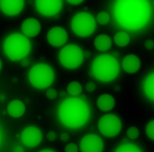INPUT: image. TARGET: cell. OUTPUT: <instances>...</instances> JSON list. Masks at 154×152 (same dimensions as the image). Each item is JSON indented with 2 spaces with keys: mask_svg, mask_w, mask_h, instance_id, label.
Instances as JSON below:
<instances>
[{
  "mask_svg": "<svg viewBox=\"0 0 154 152\" xmlns=\"http://www.w3.org/2000/svg\"><path fill=\"white\" fill-rule=\"evenodd\" d=\"M113 13L117 24L123 29L138 31L151 21L152 5L148 0H116Z\"/></svg>",
  "mask_w": 154,
  "mask_h": 152,
  "instance_id": "cell-1",
  "label": "cell"
},
{
  "mask_svg": "<svg viewBox=\"0 0 154 152\" xmlns=\"http://www.w3.org/2000/svg\"><path fill=\"white\" fill-rule=\"evenodd\" d=\"M91 115L90 107L83 98L71 96L61 102L58 109L59 120L70 129L82 128L89 121Z\"/></svg>",
  "mask_w": 154,
  "mask_h": 152,
  "instance_id": "cell-2",
  "label": "cell"
},
{
  "mask_svg": "<svg viewBox=\"0 0 154 152\" xmlns=\"http://www.w3.org/2000/svg\"><path fill=\"white\" fill-rule=\"evenodd\" d=\"M120 73V64L116 57L108 54L97 56L91 65V76L101 83H110Z\"/></svg>",
  "mask_w": 154,
  "mask_h": 152,
  "instance_id": "cell-3",
  "label": "cell"
},
{
  "mask_svg": "<svg viewBox=\"0 0 154 152\" xmlns=\"http://www.w3.org/2000/svg\"><path fill=\"white\" fill-rule=\"evenodd\" d=\"M4 53L11 61L17 62L26 58L31 51V42L23 33H11L4 40Z\"/></svg>",
  "mask_w": 154,
  "mask_h": 152,
  "instance_id": "cell-4",
  "label": "cell"
},
{
  "mask_svg": "<svg viewBox=\"0 0 154 152\" xmlns=\"http://www.w3.org/2000/svg\"><path fill=\"white\" fill-rule=\"evenodd\" d=\"M55 78V73L48 64L38 63L31 66L28 73L29 83L37 89H47Z\"/></svg>",
  "mask_w": 154,
  "mask_h": 152,
  "instance_id": "cell-5",
  "label": "cell"
},
{
  "mask_svg": "<svg viewBox=\"0 0 154 152\" xmlns=\"http://www.w3.org/2000/svg\"><path fill=\"white\" fill-rule=\"evenodd\" d=\"M71 30L76 34L77 37L86 38L90 37L97 29L96 19L86 12H79L74 15L71 19Z\"/></svg>",
  "mask_w": 154,
  "mask_h": 152,
  "instance_id": "cell-6",
  "label": "cell"
},
{
  "mask_svg": "<svg viewBox=\"0 0 154 152\" xmlns=\"http://www.w3.org/2000/svg\"><path fill=\"white\" fill-rule=\"evenodd\" d=\"M84 61V53L82 48L77 45L69 44L62 46V49L59 53V62L68 70L79 68Z\"/></svg>",
  "mask_w": 154,
  "mask_h": 152,
  "instance_id": "cell-7",
  "label": "cell"
},
{
  "mask_svg": "<svg viewBox=\"0 0 154 152\" xmlns=\"http://www.w3.org/2000/svg\"><path fill=\"white\" fill-rule=\"evenodd\" d=\"M98 129L106 137H115L122 129V121L115 114H105L98 121Z\"/></svg>",
  "mask_w": 154,
  "mask_h": 152,
  "instance_id": "cell-8",
  "label": "cell"
},
{
  "mask_svg": "<svg viewBox=\"0 0 154 152\" xmlns=\"http://www.w3.org/2000/svg\"><path fill=\"white\" fill-rule=\"evenodd\" d=\"M36 9L40 15L46 17H52L59 14L62 9V0H35Z\"/></svg>",
  "mask_w": 154,
  "mask_h": 152,
  "instance_id": "cell-9",
  "label": "cell"
},
{
  "mask_svg": "<svg viewBox=\"0 0 154 152\" xmlns=\"http://www.w3.org/2000/svg\"><path fill=\"white\" fill-rule=\"evenodd\" d=\"M20 139H21V142H22L23 145L31 149V148L38 146L42 143L43 133L38 127L28 126L22 130V133L20 135Z\"/></svg>",
  "mask_w": 154,
  "mask_h": 152,
  "instance_id": "cell-10",
  "label": "cell"
},
{
  "mask_svg": "<svg viewBox=\"0 0 154 152\" xmlns=\"http://www.w3.org/2000/svg\"><path fill=\"white\" fill-rule=\"evenodd\" d=\"M103 148V139L96 134L85 135L79 143V150L82 152H101Z\"/></svg>",
  "mask_w": 154,
  "mask_h": 152,
  "instance_id": "cell-11",
  "label": "cell"
},
{
  "mask_svg": "<svg viewBox=\"0 0 154 152\" xmlns=\"http://www.w3.org/2000/svg\"><path fill=\"white\" fill-rule=\"evenodd\" d=\"M47 42L53 47H62L68 41V33L61 26H54L47 32Z\"/></svg>",
  "mask_w": 154,
  "mask_h": 152,
  "instance_id": "cell-12",
  "label": "cell"
},
{
  "mask_svg": "<svg viewBox=\"0 0 154 152\" xmlns=\"http://www.w3.org/2000/svg\"><path fill=\"white\" fill-rule=\"evenodd\" d=\"M26 5V0H0V10L7 16L19 15Z\"/></svg>",
  "mask_w": 154,
  "mask_h": 152,
  "instance_id": "cell-13",
  "label": "cell"
},
{
  "mask_svg": "<svg viewBox=\"0 0 154 152\" xmlns=\"http://www.w3.org/2000/svg\"><path fill=\"white\" fill-rule=\"evenodd\" d=\"M21 31L28 38H35V37L38 36L39 32L42 31L40 22L37 19H33V17L24 19L23 23L21 24Z\"/></svg>",
  "mask_w": 154,
  "mask_h": 152,
  "instance_id": "cell-14",
  "label": "cell"
},
{
  "mask_svg": "<svg viewBox=\"0 0 154 152\" xmlns=\"http://www.w3.org/2000/svg\"><path fill=\"white\" fill-rule=\"evenodd\" d=\"M140 58L134 54H129L127 56H124L122 60V63H121V66L124 70V72H127L129 75L137 73L140 69Z\"/></svg>",
  "mask_w": 154,
  "mask_h": 152,
  "instance_id": "cell-15",
  "label": "cell"
},
{
  "mask_svg": "<svg viewBox=\"0 0 154 152\" xmlns=\"http://www.w3.org/2000/svg\"><path fill=\"white\" fill-rule=\"evenodd\" d=\"M7 113L12 118H21L26 113V104L21 100H13L7 105Z\"/></svg>",
  "mask_w": 154,
  "mask_h": 152,
  "instance_id": "cell-16",
  "label": "cell"
},
{
  "mask_svg": "<svg viewBox=\"0 0 154 152\" xmlns=\"http://www.w3.org/2000/svg\"><path fill=\"white\" fill-rule=\"evenodd\" d=\"M115 104V98L110 94H101L97 100V107L103 112H109L110 110H113Z\"/></svg>",
  "mask_w": 154,
  "mask_h": 152,
  "instance_id": "cell-17",
  "label": "cell"
},
{
  "mask_svg": "<svg viewBox=\"0 0 154 152\" xmlns=\"http://www.w3.org/2000/svg\"><path fill=\"white\" fill-rule=\"evenodd\" d=\"M93 44H94L96 49H98L99 51H107L110 49L112 44H113V40H112V38L109 36L103 33V34L97 36L94 41H93Z\"/></svg>",
  "mask_w": 154,
  "mask_h": 152,
  "instance_id": "cell-18",
  "label": "cell"
},
{
  "mask_svg": "<svg viewBox=\"0 0 154 152\" xmlns=\"http://www.w3.org/2000/svg\"><path fill=\"white\" fill-rule=\"evenodd\" d=\"M143 89L148 100L154 102V72L146 77V79L144 80Z\"/></svg>",
  "mask_w": 154,
  "mask_h": 152,
  "instance_id": "cell-19",
  "label": "cell"
},
{
  "mask_svg": "<svg viewBox=\"0 0 154 152\" xmlns=\"http://www.w3.org/2000/svg\"><path fill=\"white\" fill-rule=\"evenodd\" d=\"M114 44L119 47H127L130 44V36L125 31H119L114 36Z\"/></svg>",
  "mask_w": 154,
  "mask_h": 152,
  "instance_id": "cell-20",
  "label": "cell"
},
{
  "mask_svg": "<svg viewBox=\"0 0 154 152\" xmlns=\"http://www.w3.org/2000/svg\"><path fill=\"white\" fill-rule=\"evenodd\" d=\"M82 90H83V87L82 85L77 81H71V83H68L67 86V93L70 96H78L82 94Z\"/></svg>",
  "mask_w": 154,
  "mask_h": 152,
  "instance_id": "cell-21",
  "label": "cell"
},
{
  "mask_svg": "<svg viewBox=\"0 0 154 152\" xmlns=\"http://www.w3.org/2000/svg\"><path fill=\"white\" fill-rule=\"evenodd\" d=\"M115 152H141V149L132 143H125L121 144L115 149Z\"/></svg>",
  "mask_w": 154,
  "mask_h": 152,
  "instance_id": "cell-22",
  "label": "cell"
},
{
  "mask_svg": "<svg viewBox=\"0 0 154 152\" xmlns=\"http://www.w3.org/2000/svg\"><path fill=\"white\" fill-rule=\"evenodd\" d=\"M96 21L98 24H100V25H106V24H108L109 22H110V15H109L107 12H99V13L97 14L96 16Z\"/></svg>",
  "mask_w": 154,
  "mask_h": 152,
  "instance_id": "cell-23",
  "label": "cell"
},
{
  "mask_svg": "<svg viewBox=\"0 0 154 152\" xmlns=\"http://www.w3.org/2000/svg\"><path fill=\"white\" fill-rule=\"evenodd\" d=\"M139 136V129L136 126H131L127 129V137L129 139H136Z\"/></svg>",
  "mask_w": 154,
  "mask_h": 152,
  "instance_id": "cell-24",
  "label": "cell"
},
{
  "mask_svg": "<svg viewBox=\"0 0 154 152\" xmlns=\"http://www.w3.org/2000/svg\"><path fill=\"white\" fill-rule=\"evenodd\" d=\"M146 135L149 139L154 141V119L151 121H148V124L146 125Z\"/></svg>",
  "mask_w": 154,
  "mask_h": 152,
  "instance_id": "cell-25",
  "label": "cell"
},
{
  "mask_svg": "<svg viewBox=\"0 0 154 152\" xmlns=\"http://www.w3.org/2000/svg\"><path fill=\"white\" fill-rule=\"evenodd\" d=\"M46 97L48 100H54L58 97V90L54 88H47L46 90Z\"/></svg>",
  "mask_w": 154,
  "mask_h": 152,
  "instance_id": "cell-26",
  "label": "cell"
},
{
  "mask_svg": "<svg viewBox=\"0 0 154 152\" xmlns=\"http://www.w3.org/2000/svg\"><path fill=\"white\" fill-rule=\"evenodd\" d=\"M78 150H79V148L75 143H69V144H67L66 148H64V151L66 152H77Z\"/></svg>",
  "mask_w": 154,
  "mask_h": 152,
  "instance_id": "cell-27",
  "label": "cell"
},
{
  "mask_svg": "<svg viewBox=\"0 0 154 152\" xmlns=\"http://www.w3.org/2000/svg\"><path fill=\"white\" fill-rule=\"evenodd\" d=\"M85 89H86V92H89V93L94 92V90H96V83H93V81L86 83V85H85Z\"/></svg>",
  "mask_w": 154,
  "mask_h": 152,
  "instance_id": "cell-28",
  "label": "cell"
},
{
  "mask_svg": "<svg viewBox=\"0 0 154 152\" xmlns=\"http://www.w3.org/2000/svg\"><path fill=\"white\" fill-rule=\"evenodd\" d=\"M144 47H145L147 51H152V49H154V40H152V39L146 40V41L144 42Z\"/></svg>",
  "mask_w": 154,
  "mask_h": 152,
  "instance_id": "cell-29",
  "label": "cell"
},
{
  "mask_svg": "<svg viewBox=\"0 0 154 152\" xmlns=\"http://www.w3.org/2000/svg\"><path fill=\"white\" fill-rule=\"evenodd\" d=\"M46 137H47L48 141L53 142V141H55V139H57V133H55V132H53V130H50V132L47 133V135H46Z\"/></svg>",
  "mask_w": 154,
  "mask_h": 152,
  "instance_id": "cell-30",
  "label": "cell"
},
{
  "mask_svg": "<svg viewBox=\"0 0 154 152\" xmlns=\"http://www.w3.org/2000/svg\"><path fill=\"white\" fill-rule=\"evenodd\" d=\"M83 1L84 0H67V2L70 5H81Z\"/></svg>",
  "mask_w": 154,
  "mask_h": 152,
  "instance_id": "cell-31",
  "label": "cell"
},
{
  "mask_svg": "<svg viewBox=\"0 0 154 152\" xmlns=\"http://www.w3.org/2000/svg\"><path fill=\"white\" fill-rule=\"evenodd\" d=\"M60 139L62 141V142H67L68 139H69V135L67 133H62L61 135H60Z\"/></svg>",
  "mask_w": 154,
  "mask_h": 152,
  "instance_id": "cell-32",
  "label": "cell"
},
{
  "mask_svg": "<svg viewBox=\"0 0 154 152\" xmlns=\"http://www.w3.org/2000/svg\"><path fill=\"white\" fill-rule=\"evenodd\" d=\"M14 152H23L24 151V149L22 148V146H16V148H14L13 149Z\"/></svg>",
  "mask_w": 154,
  "mask_h": 152,
  "instance_id": "cell-33",
  "label": "cell"
},
{
  "mask_svg": "<svg viewBox=\"0 0 154 152\" xmlns=\"http://www.w3.org/2000/svg\"><path fill=\"white\" fill-rule=\"evenodd\" d=\"M29 63H30V62H29L28 60H24V58L22 60V65H23V66H28V65H29Z\"/></svg>",
  "mask_w": 154,
  "mask_h": 152,
  "instance_id": "cell-34",
  "label": "cell"
},
{
  "mask_svg": "<svg viewBox=\"0 0 154 152\" xmlns=\"http://www.w3.org/2000/svg\"><path fill=\"white\" fill-rule=\"evenodd\" d=\"M40 152H55V151H54L53 149H43Z\"/></svg>",
  "mask_w": 154,
  "mask_h": 152,
  "instance_id": "cell-35",
  "label": "cell"
},
{
  "mask_svg": "<svg viewBox=\"0 0 154 152\" xmlns=\"http://www.w3.org/2000/svg\"><path fill=\"white\" fill-rule=\"evenodd\" d=\"M115 90L116 92H120V86H115Z\"/></svg>",
  "mask_w": 154,
  "mask_h": 152,
  "instance_id": "cell-36",
  "label": "cell"
},
{
  "mask_svg": "<svg viewBox=\"0 0 154 152\" xmlns=\"http://www.w3.org/2000/svg\"><path fill=\"white\" fill-rule=\"evenodd\" d=\"M2 100H5V95H0V101H2Z\"/></svg>",
  "mask_w": 154,
  "mask_h": 152,
  "instance_id": "cell-37",
  "label": "cell"
},
{
  "mask_svg": "<svg viewBox=\"0 0 154 152\" xmlns=\"http://www.w3.org/2000/svg\"><path fill=\"white\" fill-rule=\"evenodd\" d=\"M60 95H61V96H64V95H66V93H64V92H61V93H60Z\"/></svg>",
  "mask_w": 154,
  "mask_h": 152,
  "instance_id": "cell-38",
  "label": "cell"
},
{
  "mask_svg": "<svg viewBox=\"0 0 154 152\" xmlns=\"http://www.w3.org/2000/svg\"><path fill=\"white\" fill-rule=\"evenodd\" d=\"M1 68H2V63H1V60H0V71H1Z\"/></svg>",
  "mask_w": 154,
  "mask_h": 152,
  "instance_id": "cell-39",
  "label": "cell"
},
{
  "mask_svg": "<svg viewBox=\"0 0 154 152\" xmlns=\"http://www.w3.org/2000/svg\"><path fill=\"white\" fill-rule=\"evenodd\" d=\"M152 6H154V0L152 1Z\"/></svg>",
  "mask_w": 154,
  "mask_h": 152,
  "instance_id": "cell-40",
  "label": "cell"
},
{
  "mask_svg": "<svg viewBox=\"0 0 154 152\" xmlns=\"http://www.w3.org/2000/svg\"><path fill=\"white\" fill-rule=\"evenodd\" d=\"M0 142H1V133H0Z\"/></svg>",
  "mask_w": 154,
  "mask_h": 152,
  "instance_id": "cell-41",
  "label": "cell"
}]
</instances>
